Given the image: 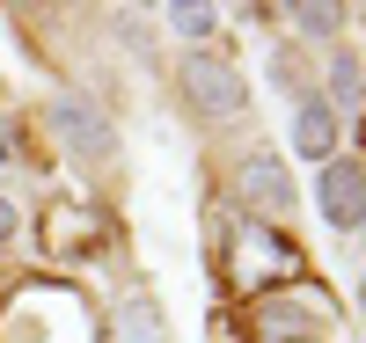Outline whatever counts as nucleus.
I'll return each instance as SVG.
<instances>
[{
  "mask_svg": "<svg viewBox=\"0 0 366 343\" xmlns=\"http://www.w3.org/2000/svg\"><path fill=\"white\" fill-rule=\"evenodd\" d=\"M234 285H249V292H271V285H286V277L300 270V256H293V241H279L271 227H257V220H242L234 227Z\"/></svg>",
  "mask_w": 366,
  "mask_h": 343,
  "instance_id": "f257e3e1",
  "label": "nucleus"
},
{
  "mask_svg": "<svg viewBox=\"0 0 366 343\" xmlns=\"http://www.w3.org/2000/svg\"><path fill=\"white\" fill-rule=\"evenodd\" d=\"M183 96H191L198 117H242V110H249V81H242L227 58L191 51V58H183Z\"/></svg>",
  "mask_w": 366,
  "mask_h": 343,
  "instance_id": "f03ea898",
  "label": "nucleus"
},
{
  "mask_svg": "<svg viewBox=\"0 0 366 343\" xmlns=\"http://www.w3.org/2000/svg\"><path fill=\"white\" fill-rule=\"evenodd\" d=\"M315 205H322L330 227H359L366 220V161H322Z\"/></svg>",
  "mask_w": 366,
  "mask_h": 343,
  "instance_id": "7ed1b4c3",
  "label": "nucleus"
},
{
  "mask_svg": "<svg viewBox=\"0 0 366 343\" xmlns=\"http://www.w3.org/2000/svg\"><path fill=\"white\" fill-rule=\"evenodd\" d=\"M234 183H242V198H249L264 220H279V212H293V175L279 168V153H249V161L234 168Z\"/></svg>",
  "mask_w": 366,
  "mask_h": 343,
  "instance_id": "20e7f679",
  "label": "nucleus"
},
{
  "mask_svg": "<svg viewBox=\"0 0 366 343\" xmlns=\"http://www.w3.org/2000/svg\"><path fill=\"white\" fill-rule=\"evenodd\" d=\"M51 124H59V139L81 146V153H110V146H117L110 117H103L96 103H81V96H59V103H51Z\"/></svg>",
  "mask_w": 366,
  "mask_h": 343,
  "instance_id": "39448f33",
  "label": "nucleus"
},
{
  "mask_svg": "<svg viewBox=\"0 0 366 343\" xmlns=\"http://www.w3.org/2000/svg\"><path fill=\"white\" fill-rule=\"evenodd\" d=\"M293 146L308 153V161H330V153H337V110L330 103H300L293 110Z\"/></svg>",
  "mask_w": 366,
  "mask_h": 343,
  "instance_id": "423d86ee",
  "label": "nucleus"
},
{
  "mask_svg": "<svg viewBox=\"0 0 366 343\" xmlns=\"http://www.w3.org/2000/svg\"><path fill=\"white\" fill-rule=\"evenodd\" d=\"M117 343H169V322H162V307L147 292L117 300Z\"/></svg>",
  "mask_w": 366,
  "mask_h": 343,
  "instance_id": "0eeeda50",
  "label": "nucleus"
},
{
  "mask_svg": "<svg viewBox=\"0 0 366 343\" xmlns=\"http://www.w3.org/2000/svg\"><path fill=\"white\" fill-rule=\"evenodd\" d=\"M330 103H337V110L366 103V66H359L352 51H337V58H330Z\"/></svg>",
  "mask_w": 366,
  "mask_h": 343,
  "instance_id": "6e6552de",
  "label": "nucleus"
},
{
  "mask_svg": "<svg viewBox=\"0 0 366 343\" xmlns=\"http://www.w3.org/2000/svg\"><path fill=\"white\" fill-rule=\"evenodd\" d=\"M51 248H59V256H66V241H96V212H51Z\"/></svg>",
  "mask_w": 366,
  "mask_h": 343,
  "instance_id": "1a4fd4ad",
  "label": "nucleus"
},
{
  "mask_svg": "<svg viewBox=\"0 0 366 343\" xmlns=\"http://www.w3.org/2000/svg\"><path fill=\"white\" fill-rule=\"evenodd\" d=\"M169 22L183 29V37H212V22H220V15H212V8H191V0H176V8H169Z\"/></svg>",
  "mask_w": 366,
  "mask_h": 343,
  "instance_id": "9d476101",
  "label": "nucleus"
},
{
  "mask_svg": "<svg viewBox=\"0 0 366 343\" xmlns=\"http://www.w3.org/2000/svg\"><path fill=\"white\" fill-rule=\"evenodd\" d=\"M293 22L308 29V37H330V29L345 22V8H330V0H315V8H293Z\"/></svg>",
  "mask_w": 366,
  "mask_h": 343,
  "instance_id": "9b49d317",
  "label": "nucleus"
},
{
  "mask_svg": "<svg viewBox=\"0 0 366 343\" xmlns=\"http://www.w3.org/2000/svg\"><path fill=\"white\" fill-rule=\"evenodd\" d=\"M15 146H22V124H8V117H0V161H15Z\"/></svg>",
  "mask_w": 366,
  "mask_h": 343,
  "instance_id": "f8f14e48",
  "label": "nucleus"
},
{
  "mask_svg": "<svg viewBox=\"0 0 366 343\" xmlns=\"http://www.w3.org/2000/svg\"><path fill=\"white\" fill-rule=\"evenodd\" d=\"M8 241H15V205L0 198V248H8Z\"/></svg>",
  "mask_w": 366,
  "mask_h": 343,
  "instance_id": "ddd939ff",
  "label": "nucleus"
},
{
  "mask_svg": "<svg viewBox=\"0 0 366 343\" xmlns=\"http://www.w3.org/2000/svg\"><path fill=\"white\" fill-rule=\"evenodd\" d=\"M286 343H315V336H286Z\"/></svg>",
  "mask_w": 366,
  "mask_h": 343,
  "instance_id": "4468645a",
  "label": "nucleus"
}]
</instances>
